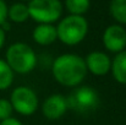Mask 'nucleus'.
Returning <instances> with one entry per match:
<instances>
[{
    "mask_svg": "<svg viewBox=\"0 0 126 125\" xmlns=\"http://www.w3.org/2000/svg\"><path fill=\"white\" fill-rule=\"evenodd\" d=\"M14 82V71L5 60L0 59V91L7 89Z\"/></svg>",
    "mask_w": 126,
    "mask_h": 125,
    "instance_id": "obj_13",
    "label": "nucleus"
},
{
    "mask_svg": "<svg viewBox=\"0 0 126 125\" xmlns=\"http://www.w3.org/2000/svg\"><path fill=\"white\" fill-rule=\"evenodd\" d=\"M88 32V22L83 16L70 15L60 21L56 27L58 39L66 45H76L84 39Z\"/></svg>",
    "mask_w": 126,
    "mask_h": 125,
    "instance_id": "obj_3",
    "label": "nucleus"
},
{
    "mask_svg": "<svg viewBox=\"0 0 126 125\" xmlns=\"http://www.w3.org/2000/svg\"><path fill=\"white\" fill-rule=\"evenodd\" d=\"M7 17L16 22V23H22L25 22L30 15H28V9H27V5L22 4V2H16L14 4L9 10H7Z\"/></svg>",
    "mask_w": 126,
    "mask_h": 125,
    "instance_id": "obj_12",
    "label": "nucleus"
},
{
    "mask_svg": "<svg viewBox=\"0 0 126 125\" xmlns=\"http://www.w3.org/2000/svg\"><path fill=\"white\" fill-rule=\"evenodd\" d=\"M91 0H65V6L71 15L82 16L88 11Z\"/></svg>",
    "mask_w": 126,
    "mask_h": 125,
    "instance_id": "obj_14",
    "label": "nucleus"
},
{
    "mask_svg": "<svg viewBox=\"0 0 126 125\" xmlns=\"http://www.w3.org/2000/svg\"><path fill=\"white\" fill-rule=\"evenodd\" d=\"M28 15L39 23H51L60 18L63 4L60 0H31L27 5Z\"/></svg>",
    "mask_w": 126,
    "mask_h": 125,
    "instance_id": "obj_5",
    "label": "nucleus"
},
{
    "mask_svg": "<svg viewBox=\"0 0 126 125\" xmlns=\"http://www.w3.org/2000/svg\"><path fill=\"white\" fill-rule=\"evenodd\" d=\"M33 39L39 45H49L58 39L56 27L49 23H41L33 31Z\"/></svg>",
    "mask_w": 126,
    "mask_h": 125,
    "instance_id": "obj_10",
    "label": "nucleus"
},
{
    "mask_svg": "<svg viewBox=\"0 0 126 125\" xmlns=\"http://www.w3.org/2000/svg\"><path fill=\"white\" fill-rule=\"evenodd\" d=\"M14 112V108L10 103V101L1 98L0 99V120H5L7 118H11Z\"/></svg>",
    "mask_w": 126,
    "mask_h": 125,
    "instance_id": "obj_16",
    "label": "nucleus"
},
{
    "mask_svg": "<svg viewBox=\"0 0 126 125\" xmlns=\"http://www.w3.org/2000/svg\"><path fill=\"white\" fill-rule=\"evenodd\" d=\"M110 14L118 22L126 25V0H113L110 4Z\"/></svg>",
    "mask_w": 126,
    "mask_h": 125,
    "instance_id": "obj_15",
    "label": "nucleus"
},
{
    "mask_svg": "<svg viewBox=\"0 0 126 125\" xmlns=\"http://www.w3.org/2000/svg\"><path fill=\"white\" fill-rule=\"evenodd\" d=\"M4 43H5V31L0 27V49L2 48Z\"/></svg>",
    "mask_w": 126,
    "mask_h": 125,
    "instance_id": "obj_19",
    "label": "nucleus"
},
{
    "mask_svg": "<svg viewBox=\"0 0 126 125\" xmlns=\"http://www.w3.org/2000/svg\"><path fill=\"white\" fill-rule=\"evenodd\" d=\"M11 70L18 74L31 72L37 64V56L34 50L26 43H14L7 48L6 60Z\"/></svg>",
    "mask_w": 126,
    "mask_h": 125,
    "instance_id": "obj_2",
    "label": "nucleus"
},
{
    "mask_svg": "<svg viewBox=\"0 0 126 125\" xmlns=\"http://www.w3.org/2000/svg\"><path fill=\"white\" fill-rule=\"evenodd\" d=\"M0 125H22V123L15 118H7L5 120H1Z\"/></svg>",
    "mask_w": 126,
    "mask_h": 125,
    "instance_id": "obj_18",
    "label": "nucleus"
},
{
    "mask_svg": "<svg viewBox=\"0 0 126 125\" xmlns=\"http://www.w3.org/2000/svg\"><path fill=\"white\" fill-rule=\"evenodd\" d=\"M23 1H31V0H23Z\"/></svg>",
    "mask_w": 126,
    "mask_h": 125,
    "instance_id": "obj_20",
    "label": "nucleus"
},
{
    "mask_svg": "<svg viewBox=\"0 0 126 125\" xmlns=\"http://www.w3.org/2000/svg\"><path fill=\"white\" fill-rule=\"evenodd\" d=\"M104 47L113 53H120L126 47V30L120 25H111L103 33Z\"/></svg>",
    "mask_w": 126,
    "mask_h": 125,
    "instance_id": "obj_7",
    "label": "nucleus"
},
{
    "mask_svg": "<svg viewBox=\"0 0 126 125\" xmlns=\"http://www.w3.org/2000/svg\"><path fill=\"white\" fill-rule=\"evenodd\" d=\"M10 103L17 113L22 115H32L38 108V98L30 87H16L11 93Z\"/></svg>",
    "mask_w": 126,
    "mask_h": 125,
    "instance_id": "obj_6",
    "label": "nucleus"
},
{
    "mask_svg": "<svg viewBox=\"0 0 126 125\" xmlns=\"http://www.w3.org/2000/svg\"><path fill=\"white\" fill-rule=\"evenodd\" d=\"M7 10H9V7H7L6 2L4 0H0V26L7 18Z\"/></svg>",
    "mask_w": 126,
    "mask_h": 125,
    "instance_id": "obj_17",
    "label": "nucleus"
},
{
    "mask_svg": "<svg viewBox=\"0 0 126 125\" xmlns=\"http://www.w3.org/2000/svg\"><path fill=\"white\" fill-rule=\"evenodd\" d=\"M51 71L58 82L67 87H76L87 75L84 59L71 53L58 56L53 64Z\"/></svg>",
    "mask_w": 126,
    "mask_h": 125,
    "instance_id": "obj_1",
    "label": "nucleus"
},
{
    "mask_svg": "<svg viewBox=\"0 0 126 125\" xmlns=\"http://www.w3.org/2000/svg\"><path fill=\"white\" fill-rule=\"evenodd\" d=\"M84 63H86L87 71L89 70L93 75H97V76H103V75L108 74V71L110 70V66H111L110 58L102 52L89 53L86 56Z\"/></svg>",
    "mask_w": 126,
    "mask_h": 125,
    "instance_id": "obj_9",
    "label": "nucleus"
},
{
    "mask_svg": "<svg viewBox=\"0 0 126 125\" xmlns=\"http://www.w3.org/2000/svg\"><path fill=\"white\" fill-rule=\"evenodd\" d=\"M67 109V102L63 94H51L42 104V112L44 117L50 120L60 119Z\"/></svg>",
    "mask_w": 126,
    "mask_h": 125,
    "instance_id": "obj_8",
    "label": "nucleus"
},
{
    "mask_svg": "<svg viewBox=\"0 0 126 125\" xmlns=\"http://www.w3.org/2000/svg\"><path fill=\"white\" fill-rule=\"evenodd\" d=\"M67 108L80 113L87 114L95 110L99 106V96L95 89L89 86H81L75 88L66 98Z\"/></svg>",
    "mask_w": 126,
    "mask_h": 125,
    "instance_id": "obj_4",
    "label": "nucleus"
},
{
    "mask_svg": "<svg viewBox=\"0 0 126 125\" xmlns=\"http://www.w3.org/2000/svg\"><path fill=\"white\" fill-rule=\"evenodd\" d=\"M114 79L119 83L126 85V50L116 54L110 66Z\"/></svg>",
    "mask_w": 126,
    "mask_h": 125,
    "instance_id": "obj_11",
    "label": "nucleus"
}]
</instances>
